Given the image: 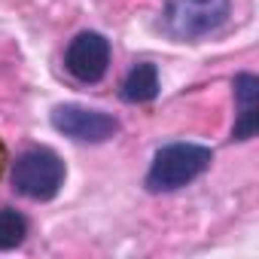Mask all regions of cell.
<instances>
[{"label":"cell","instance_id":"cell-3","mask_svg":"<svg viewBox=\"0 0 259 259\" xmlns=\"http://www.w3.org/2000/svg\"><path fill=\"white\" fill-rule=\"evenodd\" d=\"M229 19V0H168L162 28L174 40H198L220 31Z\"/></svg>","mask_w":259,"mask_h":259},{"label":"cell","instance_id":"cell-5","mask_svg":"<svg viewBox=\"0 0 259 259\" xmlns=\"http://www.w3.org/2000/svg\"><path fill=\"white\" fill-rule=\"evenodd\" d=\"M64 67L79 82H98V79H104V73L110 67V40L104 34H98V31L76 34L70 40L67 52H64Z\"/></svg>","mask_w":259,"mask_h":259},{"label":"cell","instance_id":"cell-6","mask_svg":"<svg viewBox=\"0 0 259 259\" xmlns=\"http://www.w3.org/2000/svg\"><path fill=\"white\" fill-rule=\"evenodd\" d=\"M235 101H238V122L232 141H250L259 128V79L253 73H238L235 76Z\"/></svg>","mask_w":259,"mask_h":259},{"label":"cell","instance_id":"cell-7","mask_svg":"<svg viewBox=\"0 0 259 259\" xmlns=\"http://www.w3.org/2000/svg\"><path fill=\"white\" fill-rule=\"evenodd\" d=\"M159 95V70L150 61H141L128 70L125 82H122V98L128 104H150Z\"/></svg>","mask_w":259,"mask_h":259},{"label":"cell","instance_id":"cell-4","mask_svg":"<svg viewBox=\"0 0 259 259\" xmlns=\"http://www.w3.org/2000/svg\"><path fill=\"white\" fill-rule=\"evenodd\" d=\"M52 125H55V132L79 144H104L119 132L116 116L82 107V104H58L52 110Z\"/></svg>","mask_w":259,"mask_h":259},{"label":"cell","instance_id":"cell-1","mask_svg":"<svg viewBox=\"0 0 259 259\" xmlns=\"http://www.w3.org/2000/svg\"><path fill=\"white\" fill-rule=\"evenodd\" d=\"M213 162V150L201 144H168L153 156V165L147 171V189L150 192H174L195 177H201Z\"/></svg>","mask_w":259,"mask_h":259},{"label":"cell","instance_id":"cell-8","mask_svg":"<svg viewBox=\"0 0 259 259\" xmlns=\"http://www.w3.org/2000/svg\"><path fill=\"white\" fill-rule=\"evenodd\" d=\"M28 238V220L13 210V207H0V250H16Z\"/></svg>","mask_w":259,"mask_h":259},{"label":"cell","instance_id":"cell-2","mask_svg":"<svg viewBox=\"0 0 259 259\" xmlns=\"http://www.w3.org/2000/svg\"><path fill=\"white\" fill-rule=\"evenodd\" d=\"M67 168L49 147H34L13 162V189L34 201H49L64 186Z\"/></svg>","mask_w":259,"mask_h":259}]
</instances>
